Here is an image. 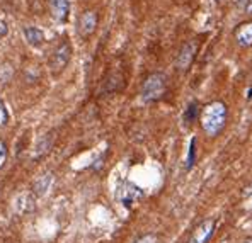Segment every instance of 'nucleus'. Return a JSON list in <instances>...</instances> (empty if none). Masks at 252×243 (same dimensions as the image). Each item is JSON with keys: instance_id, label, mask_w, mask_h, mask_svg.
<instances>
[{"instance_id": "11", "label": "nucleus", "mask_w": 252, "mask_h": 243, "mask_svg": "<svg viewBox=\"0 0 252 243\" xmlns=\"http://www.w3.org/2000/svg\"><path fill=\"white\" fill-rule=\"evenodd\" d=\"M199 112H201V110H199V104L196 101H192L191 104L186 108V110H184V116H183L184 123H186V124L194 123V121L199 117Z\"/></svg>"}, {"instance_id": "12", "label": "nucleus", "mask_w": 252, "mask_h": 243, "mask_svg": "<svg viewBox=\"0 0 252 243\" xmlns=\"http://www.w3.org/2000/svg\"><path fill=\"white\" fill-rule=\"evenodd\" d=\"M194 162H196V138H192L191 143H189V153H188L186 167L191 168L192 165H194Z\"/></svg>"}, {"instance_id": "13", "label": "nucleus", "mask_w": 252, "mask_h": 243, "mask_svg": "<svg viewBox=\"0 0 252 243\" xmlns=\"http://www.w3.org/2000/svg\"><path fill=\"white\" fill-rule=\"evenodd\" d=\"M7 121H9V114H7V109H5V104H3V101L0 99V128L5 126Z\"/></svg>"}, {"instance_id": "16", "label": "nucleus", "mask_w": 252, "mask_h": 243, "mask_svg": "<svg viewBox=\"0 0 252 243\" xmlns=\"http://www.w3.org/2000/svg\"><path fill=\"white\" fill-rule=\"evenodd\" d=\"M136 243H158V240H157V237H155V235H147V237L140 238Z\"/></svg>"}, {"instance_id": "19", "label": "nucleus", "mask_w": 252, "mask_h": 243, "mask_svg": "<svg viewBox=\"0 0 252 243\" xmlns=\"http://www.w3.org/2000/svg\"><path fill=\"white\" fill-rule=\"evenodd\" d=\"M244 243H252V238H249V240H246V242H244Z\"/></svg>"}, {"instance_id": "6", "label": "nucleus", "mask_w": 252, "mask_h": 243, "mask_svg": "<svg viewBox=\"0 0 252 243\" xmlns=\"http://www.w3.org/2000/svg\"><path fill=\"white\" fill-rule=\"evenodd\" d=\"M213 231H215V221L205 219L203 223H199L196 226V230L192 231L188 243H208L210 238L213 237Z\"/></svg>"}, {"instance_id": "1", "label": "nucleus", "mask_w": 252, "mask_h": 243, "mask_svg": "<svg viewBox=\"0 0 252 243\" xmlns=\"http://www.w3.org/2000/svg\"><path fill=\"white\" fill-rule=\"evenodd\" d=\"M199 121H201L203 131L208 136L220 135L227 124V106L220 101L210 102L199 112Z\"/></svg>"}, {"instance_id": "10", "label": "nucleus", "mask_w": 252, "mask_h": 243, "mask_svg": "<svg viewBox=\"0 0 252 243\" xmlns=\"http://www.w3.org/2000/svg\"><path fill=\"white\" fill-rule=\"evenodd\" d=\"M24 38L31 46H41L44 43V34L41 29L34 27V26H29V27H24Z\"/></svg>"}, {"instance_id": "4", "label": "nucleus", "mask_w": 252, "mask_h": 243, "mask_svg": "<svg viewBox=\"0 0 252 243\" xmlns=\"http://www.w3.org/2000/svg\"><path fill=\"white\" fill-rule=\"evenodd\" d=\"M142 197H143L142 189H140L138 186H135L133 182L125 180V182H121L120 187H118V199H120V202L125 204L126 208H131V206L135 204V202H138Z\"/></svg>"}, {"instance_id": "20", "label": "nucleus", "mask_w": 252, "mask_h": 243, "mask_svg": "<svg viewBox=\"0 0 252 243\" xmlns=\"http://www.w3.org/2000/svg\"><path fill=\"white\" fill-rule=\"evenodd\" d=\"M221 2H223V0H217V3H221Z\"/></svg>"}, {"instance_id": "17", "label": "nucleus", "mask_w": 252, "mask_h": 243, "mask_svg": "<svg viewBox=\"0 0 252 243\" xmlns=\"http://www.w3.org/2000/svg\"><path fill=\"white\" fill-rule=\"evenodd\" d=\"M246 12L247 14H252V0H247V3H246Z\"/></svg>"}, {"instance_id": "7", "label": "nucleus", "mask_w": 252, "mask_h": 243, "mask_svg": "<svg viewBox=\"0 0 252 243\" xmlns=\"http://www.w3.org/2000/svg\"><path fill=\"white\" fill-rule=\"evenodd\" d=\"M97 21H99L97 14H95L94 10H87V12H84L82 17H80V21H79V32L84 36V38H89V36L95 31V27H97Z\"/></svg>"}, {"instance_id": "15", "label": "nucleus", "mask_w": 252, "mask_h": 243, "mask_svg": "<svg viewBox=\"0 0 252 243\" xmlns=\"http://www.w3.org/2000/svg\"><path fill=\"white\" fill-rule=\"evenodd\" d=\"M7 32H9V27H7V22L3 17H0V38H5Z\"/></svg>"}, {"instance_id": "5", "label": "nucleus", "mask_w": 252, "mask_h": 243, "mask_svg": "<svg viewBox=\"0 0 252 243\" xmlns=\"http://www.w3.org/2000/svg\"><path fill=\"white\" fill-rule=\"evenodd\" d=\"M196 51H198V43H196L194 39L188 41L181 48L179 54H177V60H176V65L181 72H186L189 66H191L192 60H194V56H196Z\"/></svg>"}, {"instance_id": "14", "label": "nucleus", "mask_w": 252, "mask_h": 243, "mask_svg": "<svg viewBox=\"0 0 252 243\" xmlns=\"http://www.w3.org/2000/svg\"><path fill=\"white\" fill-rule=\"evenodd\" d=\"M7 160V146L3 141H0V168L3 167V163H5Z\"/></svg>"}, {"instance_id": "9", "label": "nucleus", "mask_w": 252, "mask_h": 243, "mask_svg": "<svg viewBox=\"0 0 252 243\" xmlns=\"http://www.w3.org/2000/svg\"><path fill=\"white\" fill-rule=\"evenodd\" d=\"M233 36H235V41L239 43V46L242 48L252 46V21L242 22V24L237 26Z\"/></svg>"}, {"instance_id": "18", "label": "nucleus", "mask_w": 252, "mask_h": 243, "mask_svg": "<svg viewBox=\"0 0 252 243\" xmlns=\"http://www.w3.org/2000/svg\"><path fill=\"white\" fill-rule=\"evenodd\" d=\"M244 2H247V0H235V3H244Z\"/></svg>"}, {"instance_id": "3", "label": "nucleus", "mask_w": 252, "mask_h": 243, "mask_svg": "<svg viewBox=\"0 0 252 243\" xmlns=\"http://www.w3.org/2000/svg\"><path fill=\"white\" fill-rule=\"evenodd\" d=\"M70 58H72V46H70V43L66 41V39H63V41L55 48L53 54H51V58H50L51 72L53 73L63 72V68L68 65Z\"/></svg>"}, {"instance_id": "8", "label": "nucleus", "mask_w": 252, "mask_h": 243, "mask_svg": "<svg viewBox=\"0 0 252 243\" xmlns=\"http://www.w3.org/2000/svg\"><path fill=\"white\" fill-rule=\"evenodd\" d=\"M50 3V12L57 22H65L70 14V2L68 0H48Z\"/></svg>"}, {"instance_id": "2", "label": "nucleus", "mask_w": 252, "mask_h": 243, "mask_svg": "<svg viewBox=\"0 0 252 243\" xmlns=\"http://www.w3.org/2000/svg\"><path fill=\"white\" fill-rule=\"evenodd\" d=\"M165 77L162 73H150L142 85V99L145 102H154L164 95L165 92Z\"/></svg>"}]
</instances>
